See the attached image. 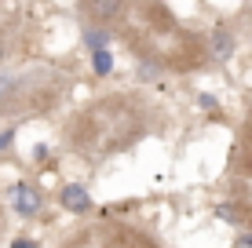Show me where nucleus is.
Masks as SVG:
<instances>
[{
	"label": "nucleus",
	"instance_id": "f03ea898",
	"mask_svg": "<svg viewBox=\"0 0 252 248\" xmlns=\"http://www.w3.org/2000/svg\"><path fill=\"white\" fill-rule=\"evenodd\" d=\"M84 11H88L92 19H99V22H110V19H117V15L125 11V0H84Z\"/></svg>",
	"mask_w": 252,
	"mask_h": 248
},
{
	"label": "nucleus",
	"instance_id": "7ed1b4c3",
	"mask_svg": "<svg viewBox=\"0 0 252 248\" xmlns=\"http://www.w3.org/2000/svg\"><path fill=\"white\" fill-rule=\"evenodd\" d=\"M59 197H63V204H66L69 212H88V208H92L88 190H84V186H77V183L63 186V190H59Z\"/></svg>",
	"mask_w": 252,
	"mask_h": 248
},
{
	"label": "nucleus",
	"instance_id": "423d86ee",
	"mask_svg": "<svg viewBox=\"0 0 252 248\" xmlns=\"http://www.w3.org/2000/svg\"><path fill=\"white\" fill-rule=\"evenodd\" d=\"M110 58H114V55H110L106 48H102V51H95V73H110V66H114Z\"/></svg>",
	"mask_w": 252,
	"mask_h": 248
},
{
	"label": "nucleus",
	"instance_id": "f257e3e1",
	"mask_svg": "<svg viewBox=\"0 0 252 248\" xmlns=\"http://www.w3.org/2000/svg\"><path fill=\"white\" fill-rule=\"evenodd\" d=\"M11 204H15L19 216H37V212H40V190L30 186V183H19L11 190Z\"/></svg>",
	"mask_w": 252,
	"mask_h": 248
},
{
	"label": "nucleus",
	"instance_id": "1a4fd4ad",
	"mask_svg": "<svg viewBox=\"0 0 252 248\" xmlns=\"http://www.w3.org/2000/svg\"><path fill=\"white\" fill-rule=\"evenodd\" d=\"M7 139H11V132H4V135H0V146H4V142H7Z\"/></svg>",
	"mask_w": 252,
	"mask_h": 248
},
{
	"label": "nucleus",
	"instance_id": "20e7f679",
	"mask_svg": "<svg viewBox=\"0 0 252 248\" xmlns=\"http://www.w3.org/2000/svg\"><path fill=\"white\" fill-rule=\"evenodd\" d=\"M208 51H212V58H230V51H234V40H230V33L227 29H216L212 33V40H208Z\"/></svg>",
	"mask_w": 252,
	"mask_h": 248
},
{
	"label": "nucleus",
	"instance_id": "0eeeda50",
	"mask_svg": "<svg viewBox=\"0 0 252 248\" xmlns=\"http://www.w3.org/2000/svg\"><path fill=\"white\" fill-rule=\"evenodd\" d=\"M11 248H40V245L33 241V237H15V241H11Z\"/></svg>",
	"mask_w": 252,
	"mask_h": 248
},
{
	"label": "nucleus",
	"instance_id": "39448f33",
	"mask_svg": "<svg viewBox=\"0 0 252 248\" xmlns=\"http://www.w3.org/2000/svg\"><path fill=\"white\" fill-rule=\"evenodd\" d=\"M84 44L95 48V51H102V48H106V33H102V29H88V33H84Z\"/></svg>",
	"mask_w": 252,
	"mask_h": 248
},
{
	"label": "nucleus",
	"instance_id": "6e6552de",
	"mask_svg": "<svg viewBox=\"0 0 252 248\" xmlns=\"http://www.w3.org/2000/svg\"><path fill=\"white\" fill-rule=\"evenodd\" d=\"M7 91H11V77H4V73H0V99H4Z\"/></svg>",
	"mask_w": 252,
	"mask_h": 248
}]
</instances>
